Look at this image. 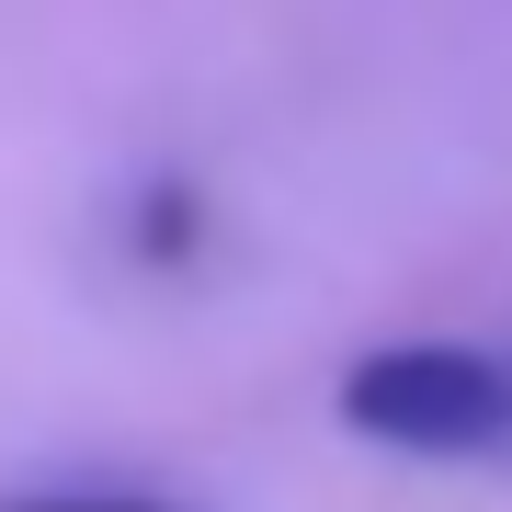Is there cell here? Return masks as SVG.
<instances>
[{
    "label": "cell",
    "mask_w": 512,
    "mask_h": 512,
    "mask_svg": "<svg viewBox=\"0 0 512 512\" xmlns=\"http://www.w3.org/2000/svg\"><path fill=\"white\" fill-rule=\"evenodd\" d=\"M342 421L399 456H501L512 444V365L478 342H376L342 376Z\"/></svg>",
    "instance_id": "cell-1"
},
{
    "label": "cell",
    "mask_w": 512,
    "mask_h": 512,
    "mask_svg": "<svg viewBox=\"0 0 512 512\" xmlns=\"http://www.w3.org/2000/svg\"><path fill=\"white\" fill-rule=\"evenodd\" d=\"M23 512H160V501H23Z\"/></svg>",
    "instance_id": "cell-2"
}]
</instances>
